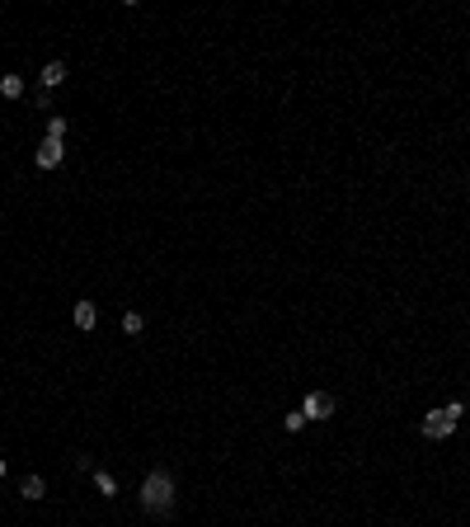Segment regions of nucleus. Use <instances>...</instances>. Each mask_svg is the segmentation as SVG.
Listing matches in <instances>:
<instances>
[{
	"label": "nucleus",
	"mask_w": 470,
	"mask_h": 527,
	"mask_svg": "<svg viewBox=\"0 0 470 527\" xmlns=\"http://www.w3.org/2000/svg\"><path fill=\"white\" fill-rule=\"evenodd\" d=\"M142 311H122V329H127V334H142Z\"/></svg>",
	"instance_id": "nucleus-10"
},
{
	"label": "nucleus",
	"mask_w": 470,
	"mask_h": 527,
	"mask_svg": "<svg viewBox=\"0 0 470 527\" xmlns=\"http://www.w3.org/2000/svg\"><path fill=\"white\" fill-rule=\"evenodd\" d=\"M0 94H5V99H19V94H24V80H19V76H0Z\"/></svg>",
	"instance_id": "nucleus-9"
},
{
	"label": "nucleus",
	"mask_w": 470,
	"mask_h": 527,
	"mask_svg": "<svg viewBox=\"0 0 470 527\" xmlns=\"http://www.w3.org/2000/svg\"><path fill=\"white\" fill-rule=\"evenodd\" d=\"M174 504V480L165 471H151L142 480V509H151V514H165Z\"/></svg>",
	"instance_id": "nucleus-1"
},
{
	"label": "nucleus",
	"mask_w": 470,
	"mask_h": 527,
	"mask_svg": "<svg viewBox=\"0 0 470 527\" xmlns=\"http://www.w3.org/2000/svg\"><path fill=\"white\" fill-rule=\"evenodd\" d=\"M71 316H76L80 329H94V320H99V306H94V302H76V311H71Z\"/></svg>",
	"instance_id": "nucleus-5"
},
{
	"label": "nucleus",
	"mask_w": 470,
	"mask_h": 527,
	"mask_svg": "<svg viewBox=\"0 0 470 527\" xmlns=\"http://www.w3.org/2000/svg\"><path fill=\"white\" fill-rule=\"evenodd\" d=\"M301 414H306V419H329V414H334V395L311 391L306 400H301Z\"/></svg>",
	"instance_id": "nucleus-2"
},
{
	"label": "nucleus",
	"mask_w": 470,
	"mask_h": 527,
	"mask_svg": "<svg viewBox=\"0 0 470 527\" xmlns=\"http://www.w3.org/2000/svg\"><path fill=\"white\" fill-rule=\"evenodd\" d=\"M94 489H99L104 499H113V494H118V480H113L108 471H94Z\"/></svg>",
	"instance_id": "nucleus-8"
},
{
	"label": "nucleus",
	"mask_w": 470,
	"mask_h": 527,
	"mask_svg": "<svg viewBox=\"0 0 470 527\" xmlns=\"http://www.w3.org/2000/svg\"><path fill=\"white\" fill-rule=\"evenodd\" d=\"M0 475H5V457H0Z\"/></svg>",
	"instance_id": "nucleus-13"
},
{
	"label": "nucleus",
	"mask_w": 470,
	"mask_h": 527,
	"mask_svg": "<svg viewBox=\"0 0 470 527\" xmlns=\"http://www.w3.org/2000/svg\"><path fill=\"white\" fill-rule=\"evenodd\" d=\"M42 90H57V85H62V80H66V66L62 62H47V66H42Z\"/></svg>",
	"instance_id": "nucleus-6"
},
{
	"label": "nucleus",
	"mask_w": 470,
	"mask_h": 527,
	"mask_svg": "<svg viewBox=\"0 0 470 527\" xmlns=\"http://www.w3.org/2000/svg\"><path fill=\"white\" fill-rule=\"evenodd\" d=\"M47 137H57V142H62V137H66V118H52V123H47Z\"/></svg>",
	"instance_id": "nucleus-12"
},
{
	"label": "nucleus",
	"mask_w": 470,
	"mask_h": 527,
	"mask_svg": "<svg viewBox=\"0 0 470 527\" xmlns=\"http://www.w3.org/2000/svg\"><path fill=\"white\" fill-rule=\"evenodd\" d=\"M62 156H66V146L57 142V137H42V146L33 151V160H38V170H57V165H62Z\"/></svg>",
	"instance_id": "nucleus-3"
},
{
	"label": "nucleus",
	"mask_w": 470,
	"mask_h": 527,
	"mask_svg": "<svg viewBox=\"0 0 470 527\" xmlns=\"http://www.w3.org/2000/svg\"><path fill=\"white\" fill-rule=\"evenodd\" d=\"M19 494H24V499H42V494H47L42 475H24V480H19Z\"/></svg>",
	"instance_id": "nucleus-7"
},
{
	"label": "nucleus",
	"mask_w": 470,
	"mask_h": 527,
	"mask_svg": "<svg viewBox=\"0 0 470 527\" xmlns=\"http://www.w3.org/2000/svg\"><path fill=\"white\" fill-rule=\"evenodd\" d=\"M301 424H306V414H301V409H292V414H287V419H282V429H287V434H297V429H301Z\"/></svg>",
	"instance_id": "nucleus-11"
},
{
	"label": "nucleus",
	"mask_w": 470,
	"mask_h": 527,
	"mask_svg": "<svg viewBox=\"0 0 470 527\" xmlns=\"http://www.w3.org/2000/svg\"><path fill=\"white\" fill-rule=\"evenodd\" d=\"M457 429V419L447 414V409H432V414H423V438H447Z\"/></svg>",
	"instance_id": "nucleus-4"
}]
</instances>
